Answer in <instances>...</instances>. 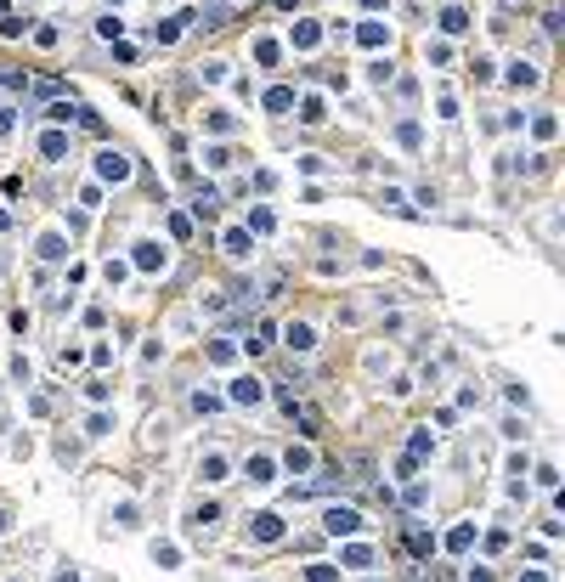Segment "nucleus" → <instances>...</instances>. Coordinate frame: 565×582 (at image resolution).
<instances>
[{
  "mask_svg": "<svg viewBox=\"0 0 565 582\" xmlns=\"http://www.w3.org/2000/svg\"><path fill=\"white\" fill-rule=\"evenodd\" d=\"M328 531H356V514L351 509H328Z\"/></svg>",
  "mask_w": 565,
  "mask_h": 582,
  "instance_id": "f257e3e1",
  "label": "nucleus"
},
{
  "mask_svg": "<svg viewBox=\"0 0 565 582\" xmlns=\"http://www.w3.org/2000/svg\"><path fill=\"white\" fill-rule=\"evenodd\" d=\"M102 170H108V175H113V181H119V175H130V164H125V158H119V153H108V158H102Z\"/></svg>",
  "mask_w": 565,
  "mask_h": 582,
  "instance_id": "f03ea898",
  "label": "nucleus"
},
{
  "mask_svg": "<svg viewBox=\"0 0 565 582\" xmlns=\"http://www.w3.org/2000/svg\"><path fill=\"white\" fill-rule=\"evenodd\" d=\"M232 396H238V402H254V396H260V384H254V379H238V390H232Z\"/></svg>",
  "mask_w": 565,
  "mask_h": 582,
  "instance_id": "7ed1b4c3",
  "label": "nucleus"
}]
</instances>
